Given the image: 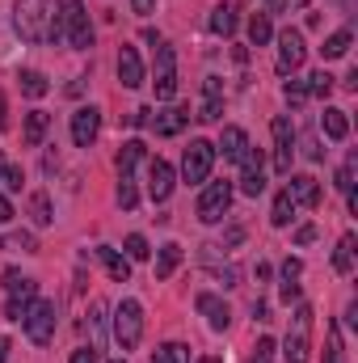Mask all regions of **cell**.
Returning <instances> with one entry per match:
<instances>
[{"label":"cell","instance_id":"obj_1","mask_svg":"<svg viewBox=\"0 0 358 363\" xmlns=\"http://www.w3.org/2000/svg\"><path fill=\"white\" fill-rule=\"evenodd\" d=\"M13 26H17L21 43H59L51 0H17L13 4Z\"/></svg>","mask_w":358,"mask_h":363},{"label":"cell","instance_id":"obj_2","mask_svg":"<svg viewBox=\"0 0 358 363\" xmlns=\"http://www.w3.org/2000/svg\"><path fill=\"white\" fill-rule=\"evenodd\" d=\"M55 30H59V43H68L72 51H89L93 26H89V13H85V0H59Z\"/></svg>","mask_w":358,"mask_h":363},{"label":"cell","instance_id":"obj_3","mask_svg":"<svg viewBox=\"0 0 358 363\" xmlns=\"http://www.w3.org/2000/svg\"><path fill=\"white\" fill-rule=\"evenodd\" d=\"M312 304H295L291 313V330H287V342H282V359L287 363H308L312 355Z\"/></svg>","mask_w":358,"mask_h":363},{"label":"cell","instance_id":"obj_4","mask_svg":"<svg viewBox=\"0 0 358 363\" xmlns=\"http://www.w3.org/2000/svg\"><path fill=\"white\" fill-rule=\"evenodd\" d=\"M139 338H144V304L139 300H122L114 308V342L122 351H135Z\"/></svg>","mask_w":358,"mask_h":363},{"label":"cell","instance_id":"obj_5","mask_svg":"<svg viewBox=\"0 0 358 363\" xmlns=\"http://www.w3.org/2000/svg\"><path fill=\"white\" fill-rule=\"evenodd\" d=\"M211 169H215V144L211 140H190V148L181 152V178L190 186H198V182L211 178Z\"/></svg>","mask_w":358,"mask_h":363},{"label":"cell","instance_id":"obj_6","mask_svg":"<svg viewBox=\"0 0 358 363\" xmlns=\"http://www.w3.org/2000/svg\"><path fill=\"white\" fill-rule=\"evenodd\" d=\"M21 325H25V338H30L34 347H47V342L55 338V300H34V304L25 308Z\"/></svg>","mask_w":358,"mask_h":363},{"label":"cell","instance_id":"obj_7","mask_svg":"<svg viewBox=\"0 0 358 363\" xmlns=\"http://www.w3.org/2000/svg\"><path fill=\"white\" fill-rule=\"evenodd\" d=\"M232 194H236L232 182H207V190L198 194V207H194L198 220L202 224H219L228 216V207H232Z\"/></svg>","mask_w":358,"mask_h":363},{"label":"cell","instance_id":"obj_8","mask_svg":"<svg viewBox=\"0 0 358 363\" xmlns=\"http://www.w3.org/2000/svg\"><path fill=\"white\" fill-rule=\"evenodd\" d=\"M156 101H173V93H178V51L161 38L156 43Z\"/></svg>","mask_w":358,"mask_h":363},{"label":"cell","instance_id":"obj_9","mask_svg":"<svg viewBox=\"0 0 358 363\" xmlns=\"http://www.w3.org/2000/svg\"><path fill=\"white\" fill-rule=\"evenodd\" d=\"M270 131H274V169L287 178L291 174V161H295V127H291V114H278L270 123Z\"/></svg>","mask_w":358,"mask_h":363},{"label":"cell","instance_id":"obj_10","mask_svg":"<svg viewBox=\"0 0 358 363\" xmlns=\"http://www.w3.org/2000/svg\"><path fill=\"white\" fill-rule=\"evenodd\" d=\"M304 60H308V43H304V34L291 30V26L278 30V72H299Z\"/></svg>","mask_w":358,"mask_h":363},{"label":"cell","instance_id":"obj_11","mask_svg":"<svg viewBox=\"0 0 358 363\" xmlns=\"http://www.w3.org/2000/svg\"><path fill=\"white\" fill-rule=\"evenodd\" d=\"M262 190H266V165H262V152L249 144V152L241 157V194L258 199Z\"/></svg>","mask_w":358,"mask_h":363},{"label":"cell","instance_id":"obj_12","mask_svg":"<svg viewBox=\"0 0 358 363\" xmlns=\"http://www.w3.org/2000/svg\"><path fill=\"white\" fill-rule=\"evenodd\" d=\"M194 308L207 317V325H211L215 334H224V330L232 325V308H228L215 291H198V296H194Z\"/></svg>","mask_w":358,"mask_h":363},{"label":"cell","instance_id":"obj_13","mask_svg":"<svg viewBox=\"0 0 358 363\" xmlns=\"http://www.w3.org/2000/svg\"><path fill=\"white\" fill-rule=\"evenodd\" d=\"M173 186H178V174H173V165L165 157L148 161V194H152V203H165L173 194Z\"/></svg>","mask_w":358,"mask_h":363},{"label":"cell","instance_id":"obj_14","mask_svg":"<svg viewBox=\"0 0 358 363\" xmlns=\"http://www.w3.org/2000/svg\"><path fill=\"white\" fill-rule=\"evenodd\" d=\"M97 131H101V110L97 106H81L72 114V144L76 148H89L93 140H97Z\"/></svg>","mask_w":358,"mask_h":363},{"label":"cell","instance_id":"obj_15","mask_svg":"<svg viewBox=\"0 0 358 363\" xmlns=\"http://www.w3.org/2000/svg\"><path fill=\"white\" fill-rule=\"evenodd\" d=\"M287 194H291V203L295 207H321V182L312 178V174H287Z\"/></svg>","mask_w":358,"mask_h":363},{"label":"cell","instance_id":"obj_16","mask_svg":"<svg viewBox=\"0 0 358 363\" xmlns=\"http://www.w3.org/2000/svg\"><path fill=\"white\" fill-rule=\"evenodd\" d=\"M245 152H249V131H245V127H224V131H219V144H215V157L241 165Z\"/></svg>","mask_w":358,"mask_h":363},{"label":"cell","instance_id":"obj_17","mask_svg":"<svg viewBox=\"0 0 358 363\" xmlns=\"http://www.w3.org/2000/svg\"><path fill=\"white\" fill-rule=\"evenodd\" d=\"M118 81H122V89L144 85V60H139L135 47H118Z\"/></svg>","mask_w":358,"mask_h":363},{"label":"cell","instance_id":"obj_18","mask_svg":"<svg viewBox=\"0 0 358 363\" xmlns=\"http://www.w3.org/2000/svg\"><path fill=\"white\" fill-rule=\"evenodd\" d=\"M152 123V131L161 135V140H169V135H181L185 127H190V106H173V110H161L156 118H148Z\"/></svg>","mask_w":358,"mask_h":363},{"label":"cell","instance_id":"obj_19","mask_svg":"<svg viewBox=\"0 0 358 363\" xmlns=\"http://www.w3.org/2000/svg\"><path fill=\"white\" fill-rule=\"evenodd\" d=\"M93 254H97V262L105 267V274H110L114 283H127V279H131V258H127V254H118V250H110V245H97Z\"/></svg>","mask_w":358,"mask_h":363},{"label":"cell","instance_id":"obj_20","mask_svg":"<svg viewBox=\"0 0 358 363\" xmlns=\"http://www.w3.org/2000/svg\"><path fill=\"white\" fill-rule=\"evenodd\" d=\"M241 9L232 4V0H224V4H215L211 9V34H219V38H232L236 34V26H241V17H236Z\"/></svg>","mask_w":358,"mask_h":363},{"label":"cell","instance_id":"obj_21","mask_svg":"<svg viewBox=\"0 0 358 363\" xmlns=\"http://www.w3.org/2000/svg\"><path fill=\"white\" fill-rule=\"evenodd\" d=\"M47 131H51V114L47 110H30L25 114V127H21V144L25 148H38L47 140Z\"/></svg>","mask_w":358,"mask_h":363},{"label":"cell","instance_id":"obj_22","mask_svg":"<svg viewBox=\"0 0 358 363\" xmlns=\"http://www.w3.org/2000/svg\"><path fill=\"white\" fill-rule=\"evenodd\" d=\"M321 131H325L329 140H346V135H350V118H346V110L325 106V114H321Z\"/></svg>","mask_w":358,"mask_h":363},{"label":"cell","instance_id":"obj_23","mask_svg":"<svg viewBox=\"0 0 358 363\" xmlns=\"http://www.w3.org/2000/svg\"><path fill=\"white\" fill-rule=\"evenodd\" d=\"M202 89H207V101H202V110H198L194 118H198V123H215V118L224 114V101H219V77H207Z\"/></svg>","mask_w":358,"mask_h":363},{"label":"cell","instance_id":"obj_24","mask_svg":"<svg viewBox=\"0 0 358 363\" xmlns=\"http://www.w3.org/2000/svg\"><path fill=\"white\" fill-rule=\"evenodd\" d=\"M30 220H34V228L55 224V211H51V194H47V190H34V194H30Z\"/></svg>","mask_w":358,"mask_h":363},{"label":"cell","instance_id":"obj_25","mask_svg":"<svg viewBox=\"0 0 358 363\" xmlns=\"http://www.w3.org/2000/svg\"><path fill=\"white\" fill-rule=\"evenodd\" d=\"M350 43H354L350 26H346V30H333V34L325 38V47H321V55H325V60H342V55H350Z\"/></svg>","mask_w":358,"mask_h":363},{"label":"cell","instance_id":"obj_26","mask_svg":"<svg viewBox=\"0 0 358 363\" xmlns=\"http://www.w3.org/2000/svg\"><path fill=\"white\" fill-rule=\"evenodd\" d=\"M178 267H181V245L178 241H165L161 254H156V279H169Z\"/></svg>","mask_w":358,"mask_h":363},{"label":"cell","instance_id":"obj_27","mask_svg":"<svg viewBox=\"0 0 358 363\" xmlns=\"http://www.w3.org/2000/svg\"><path fill=\"white\" fill-rule=\"evenodd\" d=\"M333 271L337 274L354 271V233H346V237L337 241V250H333Z\"/></svg>","mask_w":358,"mask_h":363},{"label":"cell","instance_id":"obj_28","mask_svg":"<svg viewBox=\"0 0 358 363\" xmlns=\"http://www.w3.org/2000/svg\"><path fill=\"white\" fill-rule=\"evenodd\" d=\"M144 152H148V148H144V140H127V144H122V152H118V174H135V165L144 161Z\"/></svg>","mask_w":358,"mask_h":363},{"label":"cell","instance_id":"obj_29","mask_svg":"<svg viewBox=\"0 0 358 363\" xmlns=\"http://www.w3.org/2000/svg\"><path fill=\"white\" fill-rule=\"evenodd\" d=\"M291 220H295V203H291L287 190H278V199H274V207H270V224H274V228H287Z\"/></svg>","mask_w":358,"mask_h":363},{"label":"cell","instance_id":"obj_30","mask_svg":"<svg viewBox=\"0 0 358 363\" xmlns=\"http://www.w3.org/2000/svg\"><path fill=\"white\" fill-rule=\"evenodd\" d=\"M0 250H8V254H38V241H34V233H4Z\"/></svg>","mask_w":358,"mask_h":363},{"label":"cell","instance_id":"obj_31","mask_svg":"<svg viewBox=\"0 0 358 363\" xmlns=\"http://www.w3.org/2000/svg\"><path fill=\"white\" fill-rule=\"evenodd\" d=\"M270 38H274V21H270V13H253V17H249V43H253V47H266Z\"/></svg>","mask_w":358,"mask_h":363},{"label":"cell","instance_id":"obj_32","mask_svg":"<svg viewBox=\"0 0 358 363\" xmlns=\"http://www.w3.org/2000/svg\"><path fill=\"white\" fill-rule=\"evenodd\" d=\"M17 85H21L25 97H47V93H51V81H47L42 72H34V68H25V72L17 77Z\"/></svg>","mask_w":358,"mask_h":363},{"label":"cell","instance_id":"obj_33","mask_svg":"<svg viewBox=\"0 0 358 363\" xmlns=\"http://www.w3.org/2000/svg\"><path fill=\"white\" fill-rule=\"evenodd\" d=\"M325 363H346V342H342V330L333 321L325 330Z\"/></svg>","mask_w":358,"mask_h":363},{"label":"cell","instance_id":"obj_34","mask_svg":"<svg viewBox=\"0 0 358 363\" xmlns=\"http://www.w3.org/2000/svg\"><path fill=\"white\" fill-rule=\"evenodd\" d=\"M148 363H190V347H185V342H165V347L152 351Z\"/></svg>","mask_w":358,"mask_h":363},{"label":"cell","instance_id":"obj_35","mask_svg":"<svg viewBox=\"0 0 358 363\" xmlns=\"http://www.w3.org/2000/svg\"><path fill=\"white\" fill-rule=\"evenodd\" d=\"M354 169H358V157L350 152V157H346V165H342V169H337V178H333V186H337L346 199L354 194Z\"/></svg>","mask_w":358,"mask_h":363},{"label":"cell","instance_id":"obj_36","mask_svg":"<svg viewBox=\"0 0 358 363\" xmlns=\"http://www.w3.org/2000/svg\"><path fill=\"white\" fill-rule=\"evenodd\" d=\"M118 203L122 211H131L139 203V190H135V174H118Z\"/></svg>","mask_w":358,"mask_h":363},{"label":"cell","instance_id":"obj_37","mask_svg":"<svg viewBox=\"0 0 358 363\" xmlns=\"http://www.w3.org/2000/svg\"><path fill=\"white\" fill-rule=\"evenodd\" d=\"M304 85H308V97H329V93H333V77L321 68V72H312Z\"/></svg>","mask_w":358,"mask_h":363},{"label":"cell","instance_id":"obj_38","mask_svg":"<svg viewBox=\"0 0 358 363\" xmlns=\"http://www.w3.org/2000/svg\"><path fill=\"white\" fill-rule=\"evenodd\" d=\"M122 250H127V258H131V262H144V258L152 254V250H148V237H139V233H131Z\"/></svg>","mask_w":358,"mask_h":363},{"label":"cell","instance_id":"obj_39","mask_svg":"<svg viewBox=\"0 0 358 363\" xmlns=\"http://www.w3.org/2000/svg\"><path fill=\"white\" fill-rule=\"evenodd\" d=\"M282 97H287V106H304L308 101V85L304 81H287L282 85Z\"/></svg>","mask_w":358,"mask_h":363},{"label":"cell","instance_id":"obj_40","mask_svg":"<svg viewBox=\"0 0 358 363\" xmlns=\"http://www.w3.org/2000/svg\"><path fill=\"white\" fill-rule=\"evenodd\" d=\"M274 359V338H258L253 342V355H249V363H270Z\"/></svg>","mask_w":358,"mask_h":363},{"label":"cell","instance_id":"obj_41","mask_svg":"<svg viewBox=\"0 0 358 363\" xmlns=\"http://www.w3.org/2000/svg\"><path fill=\"white\" fill-rule=\"evenodd\" d=\"M211 279H215L219 287H236V283H241V271H236V267H219V271H211Z\"/></svg>","mask_w":358,"mask_h":363},{"label":"cell","instance_id":"obj_42","mask_svg":"<svg viewBox=\"0 0 358 363\" xmlns=\"http://www.w3.org/2000/svg\"><path fill=\"white\" fill-rule=\"evenodd\" d=\"M299 274H304V262L299 258H287L282 262V283H299Z\"/></svg>","mask_w":358,"mask_h":363},{"label":"cell","instance_id":"obj_43","mask_svg":"<svg viewBox=\"0 0 358 363\" xmlns=\"http://www.w3.org/2000/svg\"><path fill=\"white\" fill-rule=\"evenodd\" d=\"M316 237H321V228H316V224H299V228H295V245H312Z\"/></svg>","mask_w":358,"mask_h":363},{"label":"cell","instance_id":"obj_44","mask_svg":"<svg viewBox=\"0 0 358 363\" xmlns=\"http://www.w3.org/2000/svg\"><path fill=\"white\" fill-rule=\"evenodd\" d=\"M21 182H25V174H21L17 165H8V169H4V178H0V186H4V190H21Z\"/></svg>","mask_w":358,"mask_h":363},{"label":"cell","instance_id":"obj_45","mask_svg":"<svg viewBox=\"0 0 358 363\" xmlns=\"http://www.w3.org/2000/svg\"><path fill=\"white\" fill-rule=\"evenodd\" d=\"M241 241H245V228L236 224V228H228V233H224V241H219L215 250H232V245H241Z\"/></svg>","mask_w":358,"mask_h":363},{"label":"cell","instance_id":"obj_46","mask_svg":"<svg viewBox=\"0 0 358 363\" xmlns=\"http://www.w3.org/2000/svg\"><path fill=\"white\" fill-rule=\"evenodd\" d=\"M304 157H308V161H321V157H325V148H321V140H316V135H308V140H304Z\"/></svg>","mask_w":358,"mask_h":363},{"label":"cell","instance_id":"obj_47","mask_svg":"<svg viewBox=\"0 0 358 363\" xmlns=\"http://www.w3.org/2000/svg\"><path fill=\"white\" fill-rule=\"evenodd\" d=\"M278 296H282V304L299 300V283H282V287H278Z\"/></svg>","mask_w":358,"mask_h":363},{"label":"cell","instance_id":"obj_48","mask_svg":"<svg viewBox=\"0 0 358 363\" xmlns=\"http://www.w3.org/2000/svg\"><path fill=\"white\" fill-rule=\"evenodd\" d=\"M68 363H97V351H93V347H81V351H76Z\"/></svg>","mask_w":358,"mask_h":363},{"label":"cell","instance_id":"obj_49","mask_svg":"<svg viewBox=\"0 0 358 363\" xmlns=\"http://www.w3.org/2000/svg\"><path fill=\"white\" fill-rule=\"evenodd\" d=\"M253 321H270V304L266 300H253Z\"/></svg>","mask_w":358,"mask_h":363},{"label":"cell","instance_id":"obj_50","mask_svg":"<svg viewBox=\"0 0 358 363\" xmlns=\"http://www.w3.org/2000/svg\"><path fill=\"white\" fill-rule=\"evenodd\" d=\"M131 9H135V13H139V17H148V13H152V9H156V0H131Z\"/></svg>","mask_w":358,"mask_h":363},{"label":"cell","instance_id":"obj_51","mask_svg":"<svg viewBox=\"0 0 358 363\" xmlns=\"http://www.w3.org/2000/svg\"><path fill=\"white\" fill-rule=\"evenodd\" d=\"M346 325H350V330H358V300H350V304H346Z\"/></svg>","mask_w":358,"mask_h":363},{"label":"cell","instance_id":"obj_52","mask_svg":"<svg viewBox=\"0 0 358 363\" xmlns=\"http://www.w3.org/2000/svg\"><path fill=\"white\" fill-rule=\"evenodd\" d=\"M8 220H13V203L0 194V224H8Z\"/></svg>","mask_w":358,"mask_h":363},{"label":"cell","instance_id":"obj_53","mask_svg":"<svg viewBox=\"0 0 358 363\" xmlns=\"http://www.w3.org/2000/svg\"><path fill=\"white\" fill-rule=\"evenodd\" d=\"M270 274H274L270 271V262H258V267H253V279H258V283H266Z\"/></svg>","mask_w":358,"mask_h":363},{"label":"cell","instance_id":"obj_54","mask_svg":"<svg viewBox=\"0 0 358 363\" xmlns=\"http://www.w3.org/2000/svg\"><path fill=\"white\" fill-rule=\"evenodd\" d=\"M4 110H8V101H4V89H0V131L8 127V114H4Z\"/></svg>","mask_w":358,"mask_h":363},{"label":"cell","instance_id":"obj_55","mask_svg":"<svg viewBox=\"0 0 358 363\" xmlns=\"http://www.w3.org/2000/svg\"><path fill=\"white\" fill-rule=\"evenodd\" d=\"M342 85H346V89H358V68H350V72H346V81H342Z\"/></svg>","mask_w":358,"mask_h":363},{"label":"cell","instance_id":"obj_56","mask_svg":"<svg viewBox=\"0 0 358 363\" xmlns=\"http://www.w3.org/2000/svg\"><path fill=\"white\" fill-rule=\"evenodd\" d=\"M0 363H8V338H0Z\"/></svg>","mask_w":358,"mask_h":363},{"label":"cell","instance_id":"obj_57","mask_svg":"<svg viewBox=\"0 0 358 363\" xmlns=\"http://www.w3.org/2000/svg\"><path fill=\"white\" fill-rule=\"evenodd\" d=\"M198 363H224V359H219V355H202Z\"/></svg>","mask_w":358,"mask_h":363},{"label":"cell","instance_id":"obj_58","mask_svg":"<svg viewBox=\"0 0 358 363\" xmlns=\"http://www.w3.org/2000/svg\"><path fill=\"white\" fill-rule=\"evenodd\" d=\"M4 169H8V161H4V152H0V178H4Z\"/></svg>","mask_w":358,"mask_h":363},{"label":"cell","instance_id":"obj_59","mask_svg":"<svg viewBox=\"0 0 358 363\" xmlns=\"http://www.w3.org/2000/svg\"><path fill=\"white\" fill-rule=\"evenodd\" d=\"M291 4H295V9H308V4H312V0H291Z\"/></svg>","mask_w":358,"mask_h":363},{"label":"cell","instance_id":"obj_60","mask_svg":"<svg viewBox=\"0 0 358 363\" xmlns=\"http://www.w3.org/2000/svg\"><path fill=\"white\" fill-rule=\"evenodd\" d=\"M110 363H127V359H110Z\"/></svg>","mask_w":358,"mask_h":363}]
</instances>
